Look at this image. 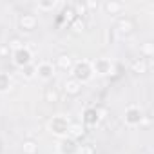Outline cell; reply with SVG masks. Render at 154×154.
Masks as SVG:
<instances>
[{"instance_id": "1", "label": "cell", "mask_w": 154, "mask_h": 154, "mask_svg": "<svg viewBox=\"0 0 154 154\" xmlns=\"http://www.w3.org/2000/svg\"><path fill=\"white\" fill-rule=\"evenodd\" d=\"M71 72H72V78H74L76 82H80L82 85L87 84V82H91L93 76H94L93 63H91V60H87V58H82V60H78V62H74Z\"/></svg>"}, {"instance_id": "2", "label": "cell", "mask_w": 154, "mask_h": 154, "mask_svg": "<svg viewBox=\"0 0 154 154\" xmlns=\"http://www.w3.org/2000/svg\"><path fill=\"white\" fill-rule=\"evenodd\" d=\"M69 127H71V120L67 116H63V114L53 116L49 120V123H47V131L53 136H56L58 140H62V138H65L69 134Z\"/></svg>"}, {"instance_id": "3", "label": "cell", "mask_w": 154, "mask_h": 154, "mask_svg": "<svg viewBox=\"0 0 154 154\" xmlns=\"http://www.w3.org/2000/svg\"><path fill=\"white\" fill-rule=\"evenodd\" d=\"M11 58H13V63L22 69V67L33 63V51L24 44V45H20V47H17V49L11 51Z\"/></svg>"}, {"instance_id": "4", "label": "cell", "mask_w": 154, "mask_h": 154, "mask_svg": "<svg viewBox=\"0 0 154 154\" xmlns=\"http://www.w3.org/2000/svg\"><path fill=\"white\" fill-rule=\"evenodd\" d=\"M102 109L100 107H87L85 111H84V116H82V125L85 127V131L87 129H94L100 122H102Z\"/></svg>"}, {"instance_id": "5", "label": "cell", "mask_w": 154, "mask_h": 154, "mask_svg": "<svg viewBox=\"0 0 154 154\" xmlns=\"http://www.w3.org/2000/svg\"><path fill=\"white\" fill-rule=\"evenodd\" d=\"M123 122L129 127H138L143 122V111L138 105H129L123 112Z\"/></svg>"}, {"instance_id": "6", "label": "cell", "mask_w": 154, "mask_h": 154, "mask_svg": "<svg viewBox=\"0 0 154 154\" xmlns=\"http://www.w3.org/2000/svg\"><path fill=\"white\" fill-rule=\"evenodd\" d=\"M91 63H93L94 74H98V76H109V74L112 72V69H114L111 58H107V56H100V58L93 60Z\"/></svg>"}, {"instance_id": "7", "label": "cell", "mask_w": 154, "mask_h": 154, "mask_svg": "<svg viewBox=\"0 0 154 154\" xmlns=\"http://www.w3.org/2000/svg\"><path fill=\"white\" fill-rule=\"evenodd\" d=\"M18 27L24 33H33L38 27V17L33 13H22L18 17Z\"/></svg>"}, {"instance_id": "8", "label": "cell", "mask_w": 154, "mask_h": 154, "mask_svg": "<svg viewBox=\"0 0 154 154\" xmlns=\"http://www.w3.org/2000/svg\"><path fill=\"white\" fill-rule=\"evenodd\" d=\"M78 145H80V141H74L72 138L65 136V138L58 140L56 150H58V154H78Z\"/></svg>"}, {"instance_id": "9", "label": "cell", "mask_w": 154, "mask_h": 154, "mask_svg": "<svg viewBox=\"0 0 154 154\" xmlns=\"http://www.w3.org/2000/svg\"><path fill=\"white\" fill-rule=\"evenodd\" d=\"M54 76V65L53 62H40L36 65V78L42 82H49Z\"/></svg>"}, {"instance_id": "10", "label": "cell", "mask_w": 154, "mask_h": 154, "mask_svg": "<svg viewBox=\"0 0 154 154\" xmlns=\"http://www.w3.org/2000/svg\"><path fill=\"white\" fill-rule=\"evenodd\" d=\"M72 56L69 53H60L56 58H54V71H62V72H71L72 69Z\"/></svg>"}, {"instance_id": "11", "label": "cell", "mask_w": 154, "mask_h": 154, "mask_svg": "<svg viewBox=\"0 0 154 154\" xmlns=\"http://www.w3.org/2000/svg\"><path fill=\"white\" fill-rule=\"evenodd\" d=\"M82 89H84V85H82L80 82H76L72 76L63 82V93H65L67 96H71V98L80 96V94H82Z\"/></svg>"}, {"instance_id": "12", "label": "cell", "mask_w": 154, "mask_h": 154, "mask_svg": "<svg viewBox=\"0 0 154 154\" xmlns=\"http://www.w3.org/2000/svg\"><path fill=\"white\" fill-rule=\"evenodd\" d=\"M102 8H103L105 15L116 17V15H120V13L125 9V4H123V2H118V0H107V2L102 4Z\"/></svg>"}, {"instance_id": "13", "label": "cell", "mask_w": 154, "mask_h": 154, "mask_svg": "<svg viewBox=\"0 0 154 154\" xmlns=\"http://www.w3.org/2000/svg\"><path fill=\"white\" fill-rule=\"evenodd\" d=\"M116 31L122 35V36H129L134 33V22L129 18V17H122L116 24Z\"/></svg>"}, {"instance_id": "14", "label": "cell", "mask_w": 154, "mask_h": 154, "mask_svg": "<svg viewBox=\"0 0 154 154\" xmlns=\"http://www.w3.org/2000/svg\"><path fill=\"white\" fill-rule=\"evenodd\" d=\"M85 127L80 123V122H71V127H69V138H72L74 141H80L84 136H85Z\"/></svg>"}, {"instance_id": "15", "label": "cell", "mask_w": 154, "mask_h": 154, "mask_svg": "<svg viewBox=\"0 0 154 154\" xmlns=\"http://www.w3.org/2000/svg\"><path fill=\"white\" fill-rule=\"evenodd\" d=\"M60 98H62V93H60L58 87H54V85H47V87L44 89V100H45L47 103H58Z\"/></svg>"}, {"instance_id": "16", "label": "cell", "mask_w": 154, "mask_h": 154, "mask_svg": "<svg viewBox=\"0 0 154 154\" xmlns=\"http://www.w3.org/2000/svg\"><path fill=\"white\" fill-rule=\"evenodd\" d=\"M131 71L134 72V74H145L147 71H149V60H145V58H134L132 60V63H131Z\"/></svg>"}, {"instance_id": "17", "label": "cell", "mask_w": 154, "mask_h": 154, "mask_svg": "<svg viewBox=\"0 0 154 154\" xmlns=\"http://www.w3.org/2000/svg\"><path fill=\"white\" fill-rule=\"evenodd\" d=\"M13 87V78H11V74L9 72H0V94H6L9 93Z\"/></svg>"}, {"instance_id": "18", "label": "cell", "mask_w": 154, "mask_h": 154, "mask_svg": "<svg viewBox=\"0 0 154 154\" xmlns=\"http://www.w3.org/2000/svg\"><path fill=\"white\" fill-rule=\"evenodd\" d=\"M38 141L33 138H26L22 141V154H38Z\"/></svg>"}, {"instance_id": "19", "label": "cell", "mask_w": 154, "mask_h": 154, "mask_svg": "<svg viewBox=\"0 0 154 154\" xmlns=\"http://www.w3.org/2000/svg\"><path fill=\"white\" fill-rule=\"evenodd\" d=\"M60 20H63L67 26H71V24L76 20V15H74L72 6H65V8H63V11H62V15H60Z\"/></svg>"}, {"instance_id": "20", "label": "cell", "mask_w": 154, "mask_h": 154, "mask_svg": "<svg viewBox=\"0 0 154 154\" xmlns=\"http://www.w3.org/2000/svg\"><path fill=\"white\" fill-rule=\"evenodd\" d=\"M140 56L145 58V60L152 58V56H154V44H152V42H143V44L140 45Z\"/></svg>"}, {"instance_id": "21", "label": "cell", "mask_w": 154, "mask_h": 154, "mask_svg": "<svg viewBox=\"0 0 154 154\" xmlns=\"http://www.w3.org/2000/svg\"><path fill=\"white\" fill-rule=\"evenodd\" d=\"M20 71H22V76H24L26 80H33V78H36V63H29V65L22 67Z\"/></svg>"}, {"instance_id": "22", "label": "cell", "mask_w": 154, "mask_h": 154, "mask_svg": "<svg viewBox=\"0 0 154 154\" xmlns=\"http://www.w3.org/2000/svg\"><path fill=\"white\" fill-rule=\"evenodd\" d=\"M58 6V0H45V2H36V8L40 11H53Z\"/></svg>"}, {"instance_id": "23", "label": "cell", "mask_w": 154, "mask_h": 154, "mask_svg": "<svg viewBox=\"0 0 154 154\" xmlns=\"http://www.w3.org/2000/svg\"><path fill=\"white\" fill-rule=\"evenodd\" d=\"M78 154H96V147H94L91 141L80 143V145H78Z\"/></svg>"}, {"instance_id": "24", "label": "cell", "mask_w": 154, "mask_h": 154, "mask_svg": "<svg viewBox=\"0 0 154 154\" xmlns=\"http://www.w3.org/2000/svg\"><path fill=\"white\" fill-rule=\"evenodd\" d=\"M69 27H71L74 33H84V31H85V20H84V18H76Z\"/></svg>"}]
</instances>
